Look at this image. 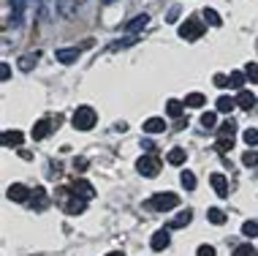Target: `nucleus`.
I'll return each mask as SVG.
<instances>
[{"instance_id": "1", "label": "nucleus", "mask_w": 258, "mask_h": 256, "mask_svg": "<svg viewBox=\"0 0 258 256\" xmlns=\"http://www.w3.org/2000/svg\"><path fill=\"white\" fill-rule=\"evenodd\" d=\"M177 204H179V196H177V193L160 191V193H155V196H152L144 207H150V210H158V213H166V210H174Z\"/></svg>"}, {"instance_id": "2", "label": "nucleus", "mask_w": 258, "mask_h": 256, "mask_svg": "<svg viewBox=\"0 0 258 256\" xmlns=\"http://www.w3.org/2000/svg\"><path fill=\"white\" fill-rule=\"evenodd\" d=\"M95 120H98V115H95L93 107H79L74 112V117H71L74 128H79V131H90V128L95 126Z\"/></svg>"}, {"instance_id": "3", "label": "nucleus", "mask_w": 258, "mask_h": 256, "mask_svg": "<svg viewBox=\"0 0 258 256\" xmlns=\"http://www.w3.org/2000/svg\"><path fill=\"white\" fill-rule=\"evenodd\" d=\"M204 36V22L196 17H190V19H185L182 25H179V38H187V41H196Z\"/></svg>"}, {"instance_id": "4", "label": "nucleus", "mask_w": 258, "mask_h": 256, "mask_svg": "<svg viewBox=\"0 0 258 256\" xmlns=\"http://www.w3.org/2000/svg\"><path fill=\"white\" fill-rule=\"evenodd\" d=\"M136 169L142 172L144 177H155L158 172H160V161H158L155 156H142V158L136 161Z\"/></svg>"}, {"instance_id": "5", "label": "nucleus", "mask_w": 258, "mask_h": 256, "mask_svg": "<svg viewBox=\"0 0 258 256\" xmlns=\"http://www.w3.org/2000/svg\"><path fill=\"white\" fill-rule=\"evenodd\" d=\"M74 196H82V199H93L95 196V188L87 183V180H76L74 183Z\"/></svg>"}, {"instance_id": "6", "label": "nucleus", "mask_w": 258, "mask_h": 256, "mask_svg": "<svg viewBox=\"0 0 258 256\" xmlns=\"http://www.w3.org/2000/svg\"><path fill=\"white\" fill-rule=\"evenodd\" d=\"M209 183H212V188H215V193H218V196H223V199L228 196V183H226V177H223L220 172H215V175L209 177Z\"/></svg>"}, {"instance_id": "7", "label": "nucleus", "mask_w": 258, "mask_h": 256, "mask_svg": "<svg viewBox=\"0 0 258 256\" xmlns=\"http://www.w3.org/2000/svg\"><path fill=\"white\" fill-rule=\"evenodd\" d=\"M27 193H30V191H27L22 183L9 185V199H11V202H27Z\"/></svg>"}, {"instance_id": "8", "label": "nucleus", "mask_w": 258, "mask_h": 256, "mask_svg": "<svg viewBox=\"0 0 258 256\" xmlns=\"http://www.w3.org/2000/svg\"><path fill=\"white\" fill-rule=\"evenodd\" d=\"M150 245H152V251H163V248L169 245V229H160V232L152 234Z\"/></svg>"}, {"instance_id": "9", "label": "nucleus", "mask_w": 258, "mask_h": 256, "mask_svg": "<svg viewBox=\"0 0 258 256\" xmlns=\"http://www.w3.org/2000/svg\"><path fill=\"white\" fill-rule=\"evenodd\" d=\"M258 104V98L250 90H239V95H236V107H242V109H253Z\"/></svg>"}, {"instance_id": "10", "label": "nucleus", "mask_w": 258, "mask_h": 256, "mask_svg": "<svg viewBox=\"0 0 258 256\" xmlns=\"http://www.w3.org/2000/svg\"><path fill=\"white\" fill-rule=\"evenodd\" d=\"M147 25H150V17H147V14H139V17H134V19H131V22H128V33H131V36H134V33L144 30V27H147Z\"/></svg>"}, {"instance_id": "11", "label": "nucleus", "mask_w": 258, "mask_h": 256, "mask_svg": "<svg viewBox=\"0 0 258 256\" xmlns=\"http://www.w3.org/2000/svg\"><path fill=\"white\" fill-rule=\"evenodd\" d=\"M25 134L22 131H3V144L6 147H14V144H22Z\"/></svg>"}, {"instance_id": "12", "label": "nucleus", "mask_w": 258, "mask_h": 256, "mask_svg": "<svg viewBox=\"0 0 258 256\" xmlns=\"http://www.w3.org/2000/svg\"><path fill=\"white\" fill-rule=\"evenodd\" d=\"M144 131H147V134H160V131H166V120H160V117H150V120L144 123Z\"/></svg>"}, {"instance_id": "13", "label": "nucleus", "mask_w": 258, "mask_h": 256, "mask_svg": "<svg viewBox=\"0 0 258 256\" xmlns=\"http://www.w3.org/2000/svg\"><path fill=\"white\" fill-rule=\"evenodd\" d=\"M49 134H52L49 120H38V123H36V128H33V139H46Z\"/></svg>"}, {"instance_id": "14", "label": "nucleus", "mask_w": 258, "mask_h": 256, "mask_svg": "<svg viewBox=\"0 0 258 256\" xmlns=\"http://www.w3.org/2000/svg\"><path fill=\"white\" fill-rule=\"evenodd\" d=\"M76 6H79V0H57V11L62 17H74Z\"/></svg>"}, {"instance_id": "15", "label": "nucleus", "mask_w": 258, "mask_h": 256, "mask_svg": "<svg viewBox=\"0 0 258 256\" xmlns=\"http://www.w3.org/2000/svg\"><path fill=\"white\" fill-rule=\"evenodd\" d=\"M54 58H57V63H74L79 58V49H57Z\"/></svg>"}, {"instance_id": "16", "label": "nucleus", "mask_w": 258, "mask_h": 256, "mask_svg": "<svg viewBox=\"0 0 258 256\" xmlns=\"http://www.w3.org/2000/svg\"><path fill=\"white\" fill-rule=\"evenodd\" d=\"M234 134H236L234 120H226V123H223V126L218 128V139H234Z\"/></svg>"}, {"instance_id": "17", "label": "nucleus", "mask_w": 258, "mask_h": 256, "mask_svg": "<svg viewBox=\"0 0 258 256\" xmlns=\"http://www.w3.org/2000/svg\"><path fill=\"white\" fill-rule=\"evenodd\" d=\"M190 218H193V216H190V210H182V213H179V216L169 224V229H182V226L190 224Z\"/></svg>"}, {"instance_id": "18", "label": "nucleus", "mask_w": 258, "mask_h": 256, "mask_svg": "<svg viewBox=\"0 0 258 256\" xmlns=\"http://www.w3.org/2000/svg\"><path fill=\"white\" fill-rule=\"evenodd\" d=\"M38 58H41L38 52H30V55H25V58H19V68H22V71H30V68L38 63Z\"/></svg>"}, {"instance_id": "19", "label": "nucleus", "mask_w": 258, "mask_h": 256, "mask_svg": "<svg viewBox=\"0 0 258 256\" xmlns=\"http://www.w3.org/2000/svg\"><path fill=\"white\" fill-rule=\"evenodd\" d=\"M185 158H187V153L182 147H174L171 153H169V164H174V167H179V164H185Z\"/></svg>"}, {"instance_id": "20", "label": "nucleus", "mask_w": 258, "mask_h": 256, "mask_svg": "<svg viewBox=\"0 0 258 256\" xmlns=\"http://www.w3.org/2000/svg\"><path fill=\"white\" fill-rule=\"evenodd\" d=\"M245 77H247L245 71H231V77H228V79H231V87H234V90H242V85H245Z\"/></svg>"}, {"instance_id": "21", "label": "nucleus", "mask_w": 258, "mask_h": 256, "mask_svg": "<svg viewBox=\"0 0 258 256\" xmlns=\"http://www.w3.org/2000/svg\"><path fill=\"white\" fill-rule=\"evenodd\" d=\"M33 193H36V196H33V207L44 210V207H46V191H44V188H36Z\"/></svg>"}, {"instance_id": "22", "label": "nucleus", "mask_w": 258, "mask_h": 256, "mask_svg": "<svg viewBox=\"0 0 258 256\" xmlns=\"http://www.w3.org/2000/svg\"><path fill=\"white\" fill-rule=\"evenodd\" d=\"M207 218L212 221V224H218V226H220V224H226V213L218 210V207H212V210L207 213Z\"/></svg>"}, {"instance_id": "23", "label": "nucleus", "mask_w": 258, "mask_h": 256, "mask_svg": "<svg viewBox=\"0 0 258 256\" xmlns=\"http://www.w3.org/2000/svg\"><path fill=\"white\" fill-rule=\"evenodd\" d=\"M234 107H236V101H231L228 95H220L218 98V112H231Z\"/></svg>"}, {"instance_id": "24", "label": "nucleus", "mask_w": 258, "mask_h": 256, "mask_svg": "<svg viewBox=\"0 0 258 256\" xmlns=\"http://www.w3.org/2000/svg\"><path fill=\"white\" fill-rule=\"evenodd\" d=\"M166 112H169L171 117H182V104H179V101H169V104H166Z\"/></svg>"}, {"instance_id": "25", "label": "nucleus", "mask_w": 258, "mask_h": 256, "mask_svg": "<svg viewBox=\"0 0 258 256\" xmlns=\"http://www.w3.org/2000/svg\"><path fill=\"white\" fill-rule=\"evenodd\" d=\"M242 234H247V237H258V224H255V221H245V224H242Z\"/></svg>"}, {"instance_id": "26", "label": "nucleus", "mask_w": 258, "mask_h": 256, "mask_svg": "<svg viewBox=\"0 0 258 256\" xmlns=\"http://www.w3.org/2000/svg\"><path fill=\"white\" fill-rule=\"evenodd\" d=\"M234 256H258V251L250 243H245V245H236V251H234Z\"/></svg>"}, {"instance_id": "27", "label": "nucleus", "mask_w": 258, "mask_h": 256, "mask_svg": "<svg viewBox=\"0 0 258 256\" xmlns=\"http://www.w3.org/2000/svg\"><path fill=\"white\" fill-rule=\"evenodd\" d=\"M66 210H68V213H71V216H79V213H82V210H85V199H79V196H76V199H74V202H71V204H68V207H66Z\"/></svg>"}, {"instance_id": "28", "label": "nucleus", "mask_w": 258, "mask_h": 256, "mask_svg": "<svg viewBox=\"0 0 258 256\" xmlns=\"http://www.w3.org/2000/svg\"><path fill=\"white\" fill-rule=\"evenodd\" d=\"M204 17L209 19V25H215V27H220L223 25V19H220V14L215 11V9H204Z\"/></svg>"}, {"instance_id": "29", "label": "nucleus", "mask_w": 258, "mask_h": 256, "mask_svg": "<svg viewBox=\"0 0 258 256\" xmlns=\"http://www.w3.org/2000/svg\"><path fill=\"white\" fill-rule=\"evenodd\" d=\"M185 107H204V95H201V93H190L185 98Z\"/></svg>"}, {"instance_id": "30", "label": "nucleus", "mask_w": 258, "mask_h": 256, "mask_svg": "<svg viewBox=\"0 0 258 256\" xmlns=\"http://www.w3.org/2000/svg\"><path fill=\"white\" fill-rule=\"evenodd\" d=\"M242 164H245V167H258V153L255 150H247V153L242 156Z\"/></svg>"}, {"instance_id": "31", "label": "nucleus", "mask_w": 258, "mask_h": 256, "mask_svg": "<svg viewBox=\"0 0 258 256\" xmlns=\"http://www.w3.org/2000/svg\"><path fill=\"white\" fill-rule=\"evenodd\" d=\"M215 123H218V117H215V112H204V115H201V126H204V128H212Z\"/></svg>"}, {"instance_id": "32", "label": "nucleus", "mask_w": 258, "mask_h": 256, "mask_svg": "<svg viewBox=\"0 0 258 256\" xmlns=\"http://www.w3.org/2000/svg\"><path fill=\"white\" fill-rule=\"evenodd\" d=\"M245 74H247L250 82H255V85H258V66H255V63H247V66H245Z\"/></svg>"}, {"instance_id": "33", "label": "nucleus", "mask_w": 258, "mask_h": 256, "mask_svg": "<svg viewBox=\"0 0 258 256\" xmlns=\"http://www.w3.org/2000/svg\"><path fill=\"white\" fill-rule=\"evenodd\" d=\"M22 6H25V0H14V14H11L14 22H19V19H22Z\"/></svg>"}, {"instance_id": "34", "label": "nucleus", "mask_w": 258, "mask_h": 256, "mask_svg": "<svg viewBox=\"0 0 258 256\" xmlns=\"http://www.w3.org/2000/svg\"><path fill=\"white\" fill-rule=\"evenodd\" d=\"M182 185L185 188H196V177H193V172H182Z\"/></svg>"}, {"instance_id": "35", "label": "nucleus", "mask_w": 258, "mask_h": 256, "mask_svg": "<svg viewBox=\"0 0 258 256\" xmlns=\"http://www.w3.org/2000/svg\"><path fill=\"white\" fill-rule=\"evenodd\" d=\"M245 142L250 144V147H253V144H258V131H255V128H247V131H245Z\"/></svg>"}, {"instance_id": "36", "label": "nucleus", "mask_w": 258, "mask_h": 256, "mask_svg": "<svg viewBox=\"0 0 258 256\" xmlns=\"http://www.w3.org/2000/svg\"><path fill=\"white\" fill-rule=\"evenodd\" d=\"M215 85L218 87H231V79H228L226 74H215Z\"/></svg>"}, {"instance_id": "37", "label": "nucleus", "mask_w": 258, "mask_h": 256, "mask_svg": "<svg viewBox=\"0 0 258 256\" xmlns=\"http://www.w3.org/2000/svg\"><path fill=\"white\" fill-rule=\"evenodd\" d=\"M196 256H215V248H212V245H199Z\"/></svg>"}, {"instance_id": "38", "label": "nucleus", "mask_w": 258, "mask_h": 256, "mask_svg": "<svg viewBox=\"0 0 258 256\" xmlns=\"http://www.w3.org/2000/svg\"><path fill=\"white\" fill-rule=\"evenodd\" d=\"M9 77H11V68H9V63H3V66H0V79L6 82Z\"/></svg>"}, {"instance_id": "39", "label": "nucleus", "mask_w": 258, "mask_h": 256, "mask_svg": "<svg viewBox=\"0 0 258 256\" xmlns=\"http://www.w3.org/2000/svg\"><path fill=\"white\" fill-rule=\"evenodd\" d=\"M74 167L76 169H85L87 167V158H74Z\"/></svg>"}, {"instance_id": "40", "label": "nucleus", "mask_w": 258, "mask_h": 256, "mask_svg": "<svg viewBox=\"0 0 258 256\" xmlns=\"http://www.w3.org/2000/svg\"><path fill=\"white\" fill-rule=\"evenodd\" d=\"M177 14H179V9L174 6V9L169 11V19H166V22H177Z\"/></svg>"}, {"instance_id": "41", "label": "nucleus", "mask_w": 258, "mask_h": 256, "mask_svg": "<svg viewBox=\"0 0 258 256\" xmlns=\"http://www.w3.org/2000/svg\"><path fill=\"white\" fill-rule=\"evenodd\" d=\"M109 256H122V253H120V251H114V253H109Z\"/></svg>"}, {"instance_id": "42", "label": "nucleus", "mask_w": 258, "mask_h": 256, "mask_svg": "<svg viewBox=\"0 0 258 256\" xmlns=\"http://www.w3.org/2000/svg\"><path fill=\"white\" fill-rule=\"evenodd\" d=\"M109 3H111V0H109Z\"/></svg>"}]
</instances>
